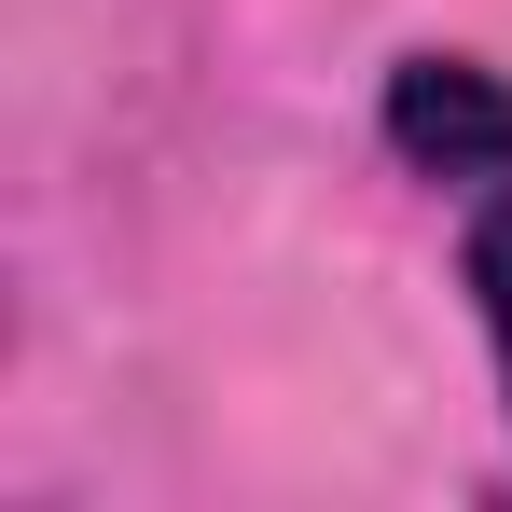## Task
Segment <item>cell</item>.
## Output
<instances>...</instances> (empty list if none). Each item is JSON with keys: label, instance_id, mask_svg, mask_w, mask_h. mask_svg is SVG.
I'll return each instance as SVG.
<instances>
[{"label": "cell", "instance_id": "6da1fadb", "mask_svg": "<svg viewBox=\"0 0 512 512\" xmlns=\"http://www.w3.org/2000/svg\"><path fill=\"white\" fill-rule=\"evenodd\" d=\"M388 139H402L429 180H512V84L471 70V56H416V70L388 84Z\"/></svg>", "mask_w": 512, "mask_h": 512}, {"label": "cell", "instance_id": "7a4b0ae2", "mask_svg": "<svg viewBox=\"0 0 512 512\" xmlns=\"http://www.w3.org/2000/svg\"><path fill=\"white\" fill-rule=\"evenodd\" d=\"M471 291H485V333H499V374H512V208H485V236H471Z\"/></svg>", "mask_w": 512, "mask_h": 512}]
</instances>
